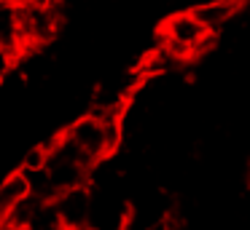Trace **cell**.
Wrapping results in <instances>:
<instances>
[{
  "mask_svg": "<svg viewBox=\"0 0 250 230\" xmlns=\"http://www.w3.org/2000/svg\"><path fill=\"white\" fill-rule=\"evenodd\" d=\"M62 134H65L92 163L100 166L108 155H113L116 150H119L124 126H121V121H100V118H94L86 112V115H81L78 121H73Z\"/></svg>",
  "mask_w": 250,
  "mask_h": 230,
  "instance_id": "6da1fadb",
  "label": "cell"
},
{
  "mask_svg": "<svg viewBox=\"0 0 250 230\" xmlns=\"http://www.w3.org/2000/svg\"><path fill=\"white\" fill-rule=\"evenodd\" d=\"M17 11H19V46H22V51L46 46L60 32L62 8L41 5V8H17Z\"/></svg>",
  "mask_w": 250,
  "mask_h": 230,
  "instance_id": "7a4b0ae2",
  "label": "cell"
},
{
  "mask_svg": "<svg viewBox=\"0 0 250 230\" xmlns=\"http://www.w3.org/2000/svg\"><path fill=\"white\" fill-rule=\"evenodd\" d=\"M54 212L60 217L65 230H78L89 225V212H92V187H73L60 195H54Z\"/></svg>",
  "mask_w": 250,
  "mask_h": 230,
  "instance_id": "3957f363",
  "label": "cell"
},
{
  "mask_svg": "<svg viewBox=\"0 0 250 230\" xmlns=\"http://www.w3.org/2000/svg\"><path fill=\"white\" fill-rule=\"evenodd\" d=\"M242 5H245V0H207V3L194 5L191 14H194V19L199 21L207 32L218 35V30H221L223 24H229V21L242 11Z\"/></svg>",
  "mask_w": 250,
  "mask_h": 230,
  "instance_id": "277c9868",
  "label": "cell"
},
{
  "mask_svg": "<svg viewBox=\"0 0 250 230\" xmlns=\"http://www.w3.org/2000/svg\"><path fill=\"white\" fill-rule=\"evenodd\" d=\"M27 198H30V185L22 171H14L11 177H6L0 182V222Z\"/></svg>",
  "mask_w": 250,
  "mask_h": 230,
  "instance_id": "5b68a950",
  "label": "cell"
},
{
  "mask_svg": "<svg viewBox=\"0 0 250 230\" xmlns=\"http://www.w3.org/2000/svg\"><path fill=\"white\" fill-rule=\"evenodd\" d=\"M0 48L22 53V46H19V11L8 0H0Z\"/></svg>",
  "mask_w": 250,
  "mask_h": 230,
  "instance_id": "8992f818",
  "label": "cell"
},
{
  "mask_svg": "<svg viewBox=\"0 0 250 230\" xmlns=\"http://www.w3.org/2000/svg\"><path fill=\"white\" fill-rule=\"evenodd\" d=\"M24 230H65L54 212V203L51 201H38L30 214V222L24 225Z\"/></svg>",
  "mask_w": 250,
  "mask_h": 230,
  "instance_id": "52a82bcc",
  "label": "cell"
},
{
  "mask_svg": "<svg viewBox=\"0 0 250 230\" xmlns=\"http://www.w3.org/2000/svg\"><path fill=\"white\" fill-rule=\"evenodd\" d=\"M46 158H49V153H46L43 144H41V147H33L27 155H24L22 169L19 171H41V169H46Z\"/></svg>",
  "mask_w": 250,
  "mask_h": 230,
  "instance_id": "ba28073f",
  "label": "cell"
},
{
  "mask_svg": "<svg viewBox=\"0 0 250 230\" xmlns=\"http://www.w3.org/2000/svg\"><path fill=\"white\" fill-rule=\"evenodd\" d=\"M19 53L17 51H8V48H0V83H3V78H8V72L14 70V64H17Z\"/></svg>",
  "mask_w": 250,
  "mask_h": 230,
  "instance_id": "9c48e42d",
  "label": "cell"
},
{
  "mask_svg": "<svg viewBox=\"0 0 250 230\" xmlns=\"http://www.w3.org/2000/svg\"><path fill=\"white\" fill-rule=\"evenodd\" d=\"M14 8H41V5H49V0H8Z\"/></svg>",
  "mask_w": 250,
  "mask_h": 230,
  "instance_id": "30bf717a",
  "label": "cell"
},
{
  "mask_svg": "<svg viewBox=\"0 0 250 230\" xmlns=\"http://www.w3.org/2000/svg\"><path fill=\"white\" fill-rule=\"evenodd\" d=\"M78 230H92V228H89V225H86V228H78Z\"/></svg>",
  "mask_w": 250,
  "mask_h": 230,
  "instance_id": "8fae6325",
  "label": "cell"
}]
</instances>
